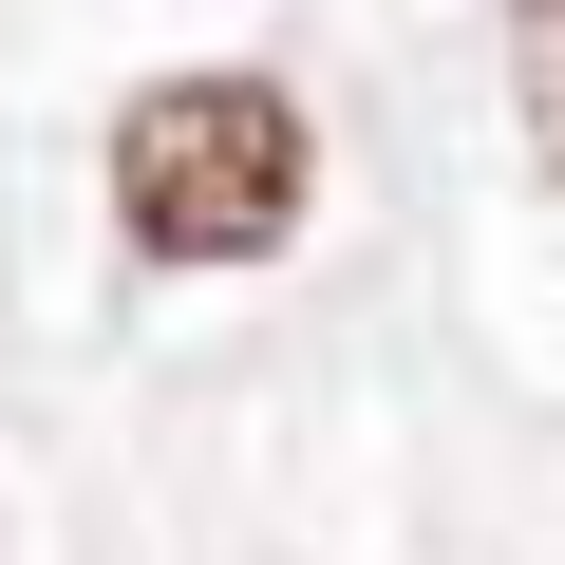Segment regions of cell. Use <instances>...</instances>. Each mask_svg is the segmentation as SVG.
Wrapping results in <instances>:
<instances>
[{"instance_id": "obj_2", "label": "cell", "mask_w": 565, "mask_h": 565, "mask_svg": "<svg viewBox=\"0 0 565 565\" xmlns=\"http://www.w3.org/2000/svg\"><path fill=\"white\" fill-rule=\"evenodd\" d=\"M509 95H527V151L565 170V0H509Z\"/></svg>"}, {"instance_id": "obj_1", "label": "cell", "mask_w": 565, "mask_h": 565, "mask_svg": "<svg viewBox=\"0 0 565 565\" xmlns=\"http://www.w3.org/2000/svg\"><path fill=\"white\" fill-rule=\"evenodd\" d=\"M95 170H114L132 264H282V245H302V207H321V132H302V95H282L264 57L151 76V95L114 114Z\"/></svg>"}]
</instances>
